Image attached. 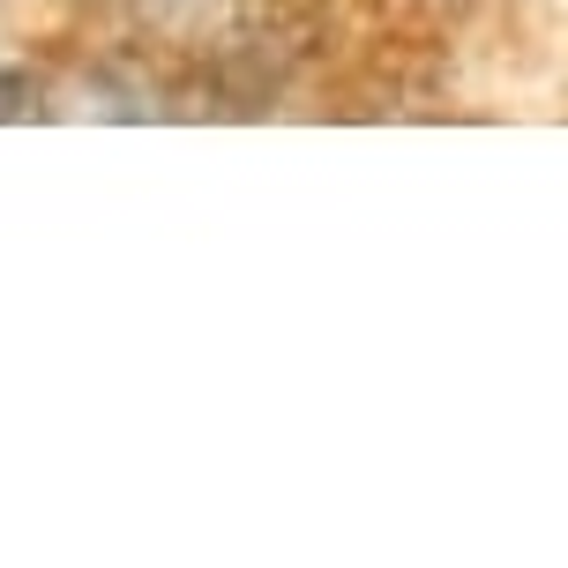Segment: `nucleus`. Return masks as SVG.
<instances>
[{
  "mask_svg": "<svg viewBox=\"0 0 568 568\" xmlns=\"http://www.w3.org/2000/svg\"><path fill=\"white\" fill-rule=\"evenodd\" d=\"M30 113H38V83L8 68V75H0V128H8V120H30Z\"/></svg>",
  "mask_w": 568,
  "mask_h": 568,
  "instance_id": "1",
  "label": "nucleus"
}]
</instances>
